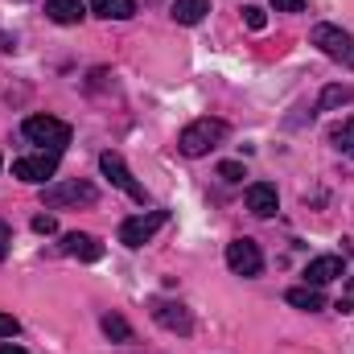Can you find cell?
I'll list each match as a JSON object with an SVG mask.
<instances>
[{"instance_id":"4fadbf2b","label":"cell","mask_w":354,"mask_h":354,"mask_svg":"<svg viewBox=\"0 0 354 354\" xmlns=\"http://www.w3.org/2000/svg\"><path fill=\"white\" fill-rule=\"evenodd\" d=\"M284 301H288L292 309H305V313L326 309V292H322L317 284H297V288H288V292H284Z\"/></svg>"},{"instance_id":"7a4b0ae2","label":"cell","mask_w":354,"mask_h":354,"mask_svg":"<svg viewBox=\"0 0 354 354\" xmlns=\"http://www.w3.org/2000/svg\"><path fill=\"white\" fill-rule=\"evenodd\" d=\"M21 132H25V140L37 145L41 153H62V149L71 145V124H62V120H54V115H29Z\"/></svg>"},{"instance_id":"603a6c76","label":"cell","mask_w":354,"mask_h":354,"mask_svg":"<svg viewBox=\"0 0 354 354\" xmlns=\"http://www.w3.org/2000/svg\"><path fill=\"white\" fill-rule=\"evenodd\" d=\"M17 330H21V322L12 313H0V338H17Z\"/></svg>"},{"instance_id":"52a82bcc","label":"cell","mask_w":354,"mask_h":354,"mask_svg":"<svg viewBox=\"0 0 354 354\" xmlns=\"http://www.w3.org/2000/svg\"><path fill=\"white\" fill-rule=\"evenodd\" d=\"M149 313H153V322L161 326V330H169V334H194V313L181 305V301H165V297H157V301H149Z\"/></svg>"},{"instance_id":"2e32d148","label":"cell","mask_w":354,"mask_h":354,"mask_svg":"<svg viewBox=\"0 0 354 354\" xmlns=\"http://www.w3.org/2000/svg\"><path fill=\"white\" fill-rule=\"evenodd\" d=\"M169 12H174L177 25H198V21L210 12V4H206V0H174V8H169Z\"/></svg>"},{"instance_id":"30bf717a","label":"cell","mask_w":354,"mask_h":354,"mask_svg":"<svg viewBox=\"0 0 354 354\" xmlns=\"http://www.w3.org/2000/svg\"><path fill=\"white\" fill-rule=\"evenodd\" d=\"M243 202H248V210H252L256 218H272V214L280 210V194H276L272 181H252L248 194H243Z\"/></svg>"},{"instance_id":"6da1fadb","label":"cell","mask_w":354,"mask_h":354,"mask_svg":"<svg viewBox=\"0 0 354 354\" xmlns=\"http://www.w3.org/2000/svg\"><path fill=\"white\" fill-rule=\"evenodd\" d=\"M227 120H214V115H202V120H194V124H185L181 128V136H177V149H181V157H206L210 149H218L223 140H227Z\"/></svg>"},{"instance_id":"e0dca14e","label":"cell","mask_w":354,"mask_h":354,"mask_svg":"<svg viewBox=\"0 0 354 354\" xmlns=\"http://www.w3.org/2000/svg\"><path fill=\"white\" fill-rule=\"evenodd\" d=\"M99 326H103V334H107L111 342H132V326H128L120 313H103V322H99Z\"/></svg>"},{"instance_id":"44dd1931","label":"cell","mask_w":354,"mask_h":354,"mask_svg":"<svg viewBox=\"0 0 354 354\" xmlns=\"http://www.w3.org/2000/svg\"><path fill=\"white\" fill-rule=\"evenodd\" d=\"M218 177H223V181H243L248 169H243L239 161H223V165H218Z\"/></svg>"},{"instance_id":"d4e9b609","label":"cell","mask_w":354,"mask_h":354,"mask_svg":"<svg viewBox=\"0 0 354 354\" xmlns=\"http://www.w3.org/2000/svg\"><path fill=\"white\" fill-rule=\"evenodd\" d=\"M8 243H12V231H8V227H4V223H0V260H4V256H8Z\"/></svg>"},{"instance_id":"9c48e42d","label":"cell","mask_w":354,"mask_h":354,"mask_svg":"<svg viewBox=\"0 0 354 354\" xmlns=\"http://www.w3.org/2000/svg\"><path fill=\"white\" fill-rule=\"evenodd\" d=\"M54 174H58V153H33V157L12 161V177L25 185H46Z\"/></svg>"},{"instance_id":"277c9868","label":"cell","mask_w":354,"mask_h":354,"mask_svg":"<svg viewBox=\"0 0 354 354\" xmlns=\"http://www.w3.org/2000/svg\"><path fill=\"white\" fill-rule=\"evenodd\" d=\"M169 223V210H145V214H132L120 223V243L124 248H145L153 243V235Z\"/></svg>"},{"instance_id":"cb8c5ba5","label":"cell","mask_w":354,"mask_h":354,"mask_svg":"<svg viewBox=\"0 0 354 354\" xmlns=\"http://www.w3.org/2000/svg\"><path fill=\"white\" fill-rule=\"evenodd\" d=\"M272 8H276V12H301L305 0H272Z\"/></svg>"},{"instance_id":"7c38bea8","label":"cell","mask_w":354,"mask_h":354,"mask_svg":"<svg viewBox=\"0 0 354 354\" xmlns=\"http://www.w3.org/2000/svg\"><path fill=\"white\" fill-rule=\"evenodd\" d=\"M62 252H66V256H75V260H83V264L103 260V243H99L95 235H83V231H71V235H62Z\"/></svg>"},{"instance_id":"4316f807","label":"cell","mask_w":354,"mask_h":354,"mask_svg":"<svg viewBox=\"0 0 354 354\" xmlns=\"http://www.w3.org/2000/svg\"><path fill=\"white\" fill-rule=\"evenodd\" d=\"M0 354H25V346H17V342H0Z\"/></svg>"},{"instance_id":"ac0fdd59","label":"cell","mask_w":354,"mask_h":354,"mask_svg":"<svg viewBox=\"0 0 354 354\" xmlns=\"http://www.w3.org/2000/svg\"><path fill=\"white\" fill-rule=\"evenodd\" d=\"M330 145H334L338 153H346V157H354V120H346V124H338V128L330 132Z\"/></svg>"},{"instance_id":"ffe728a7","label":"cell","mask_w":354,"mask_h":354,"mask_svg":"<svg viewBox=\"0 0 354 354\" xmlns=\"http://www.w3.org/2000/svg\"><path fill=\"white\" fill-rule=\"evenodd\" d=\"M243 21H248V29H256V33L268 25V17H264V8H260V4H248V8H243Z\"/></svg>"},{"instance_id":"9a60e30c","label":"cell","mask_w":354,"mask_h":354,"mask_svg":"<svg viewBox=\"0 0 354 354\" xmlns=\"http://www.w3.org/2000/svg\"><path fill=\"white\" fill-rule=\"evenodd\" d=\"M91 12L103 21H128L136 17V0H91Z\"/></svg>"},{"instance_id":"d6986e66","label":"cell","mask_w":354,"mask_h":354,"mask_svg":"<svg viewBox=\"0 0 354 354\" xmlns=\"http://www.w3.org/2000/svg\"><path fill=\"white\" fill-rule=\"evenodd\" d=\"M338 103H354V87H326L322 99H317L322 111H330V107H338Z\"/></svg>"},{"instance_id":"5bb4252c","label":"cell","mask_w":354,"mask_h":354,"mask_svg":"<svg viewBox=\"0 0 354 354\" xmlns=\"http://www.w3.org/2000/svg\"><path fill=\"white\" fill-rule=\"evenodd\" d=\"M46 17L54 25H79L87 17V4L83 0H46Z\"/></svg>"},{"instance_id":"5b68a950","label":"cell","mask_w":354,"mask_h":354,"mask_svg":"<svg viewBox=\"0 0 354 354\" xmlns=\"http://www.w3.org/2000/svg\"><path fill=\"white\" fill-rule=\"evenodd\" d=\"M41 202L46 206H95L99 202V189L91 185V181H54V185H46L41 189Z\"/></svg>"},{"instance_id":"8fae6325","label":"cell","mask_w":354,"mask_h":354,"mask_svg":"<svg viewBox=\"0 0 354 354\" xmlns=\"http://www.w3.org/2000/svg\"><path fill=\"white\" fill-rule=\"evenodd\" d=\"M338 276H346V256H317L305 268V284H317V288L338 280Z\"/></svg>"},{"instance_id":"3957f363","label":"cell","mask_w":354,"mask_h":354,"mask_svg":"<svg viewBox=\"0 0 354 354\" xmlns=\"http://www.w3.org/2000/svg\"><path fill=\"white\" fill-rule=\"evenodd\" d=\"M309 41H313V46H317L326 58H334V62H342V66H354V37L342 29V25H330V21H322V25H313Z\"/></svg>"},{"instance_id":"484cf974","label":"cell","mask_w":354,"mask_h":354,"mask_svg":"<svg viewBox=\"0 0 354 354\" xmlns=\"http://www.w3.org/2000/svg\"><path fill=\"white\" fill-rule=\"evenodd\" d=\"M338 309H342V313H351L354 309V280H351V288H346V297L338 301Z\"/></svg>"},{"instance_id":"7402d4cb","label":"cell","mask_w":354,"mask_h":354,"mask_svg":"<svg viewBox=\"0 0 354 354\" xmlns=\"http://www.w3.org/2000/svg\"><path fill=\"white\" fill-rule=\"evenodd\" d=\"M29 227H33L37 235H54V231H58V218H54V214H37Z\"/></svg>"},{"instance_id":"ba28073f","label":"cell","mask_w":354,"mask_h":354,"mask_svg":"<svg viewBox=\"0 0 354 354\" xmlns=\"http://www.w3.org/2000/svg\"><path fill=\"white\" fill-rule=\"evenodd\" d=\"M227 268L235 276H260L264 272V252L256 239H231L227 243Z\"/></svg>"},{"instance_id":"8992f818","label":"cell","mask_w":354,"mask_h":354,"mask_svg":"<svg viewBox=\"0 0 354 354\" xmlns=\"http://www.w3.org/2000/svg\"><path fill=\"white\" fill-rule=\"evenodd\" d=\"M99 169H103V177H107V181H111L115 189H124V194H128L132 202H140V206L149 202L145 185H140V181L132 177V169L124 165V157H120V153H103V157H99Z\"/></svg>"}]
</instances>
